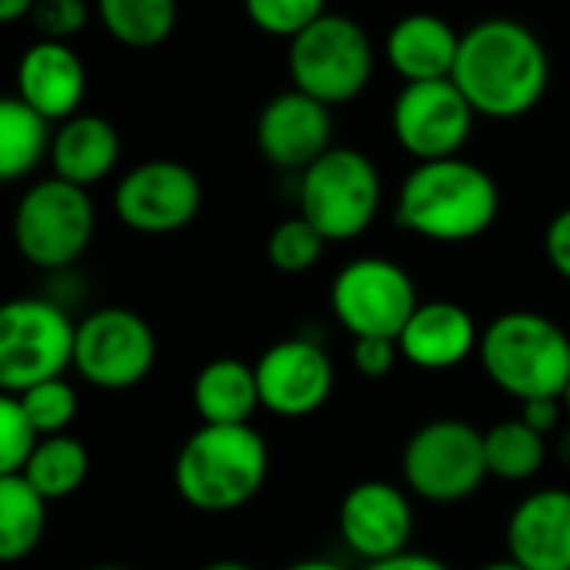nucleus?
I'll list each match as a JSON object with an SVG mask.
<instances>
[{
	"label": "nucleus",
	"instance_id": "obj_20",
	"mask_svg": "<svg viewBox=\"0 0 570 570\" xmlns=\"http://www.w3.org/2000/svg\"><path fill=\"white\" fill-rule=\"evenodd\" d=\"M456 51H460V35L446 18L430 11L403 14L390 28L383 45L386 65L403 85L450 78L456 65Z\"/></svg>",
	"mask_w": 570,
	"mask_h": 570
},
{
	"label": "nucleus",
	"instance_id": "obj_21",
	"mask_svg": "<svg viewBox=\"0 0 570 570\" xmlns=\"http://www.w3.org/2000/svg\"><path fill=\"white\" fill-rule=\"evenodd\" d=\"M48 158H51L55 178L78 185V188H91L118 168L121 135L101 115H75L61 121V128L55 131Z\"/></svg>",
	"mask_w": 570,
	"mask_h": 570
},
{
	"label": "nucleus",
	"instance_id": "obj_8",
	"mask_svg": "<svg viewBox=\"0 0 570 570\" xmlns=\"http://www.w3.org/2000/svg\"><path fill=\"white\" fill-rule=\"evenodd\" d=\"M71 316L38 296L0 303V393L21 396L24 390L58 380L75 360Z\"/></svg>",
	"mask_w": 570,
	"mask_h": 570
},
{
	"label": "nucleus",
	"instance_id": "obj_16",
	"mask_svg": "<svg viewBox=\"0 0 570 570\" xmlns=\"http://www.w3.org/2000/svg\"><path fill=\"white\" fill-rule=\"evenodd\" d=\"M255 145L272 168L303 175L333 148V108L296 88L278 91L258 111Z\"/></svg>",
	"mask_w": 570,
	"mask_h": 570
},
{
	"label": "nucleus",
	"instance_id": "obj_13",
	"mask_svg": "<svg viewBox=\"0 0 570 570\" xmlns=\"http://www.w3.org/2000/svg\"><path fill=\"white\" fill-rule=\"evenodd\" d=\"M205 191L198 175L175 158H151L125 171L115 185V215L141 235H171L188 228L202 212Z\"/></svg>",
	"mask_w": 570,
	"mask_h": 570
},
{
	"label": "nucleus",
	"instance_id": "obj_33",
	"mask_svg": "<svg viewBox=\"0 0 570 570\" xmlns=\"http://www.w3.org/2000/svg\"><path fill=\"white\" fill-rule=\"evenodd\" d=\"M396 360H400L396 340H383V336L353 340V366L363 380H386L396 370Z\"/></svg>",
	"mask_w": 570,
	"mask_h": 570
},
{
	"label": "nucleus",
	"instance_id": "obj_19",
	"mask_svg": "<svg viewBox=\"0 0 570 570\" xmlns=\"http://www.w3.org/2000/svg\"><path fill=\"white\" fill-rule=\"evenodd\" d=\"M88 95V71L71 45L38 41L18 61V98L45 121H68L81 115Z\"/></svg>",
	"mask_w": 570,
	"mask_h": 570
},
{
	"label": "nucleus",
	"instance_id": "obj_17",
	"mask_svg": "<svg viewBox=\"0 0 570 570\" xmlns=\"http://www.w3.org/2000/svg\"><path fill=\"white\" fill-rule=\"evenodd\" d=\"M507 557L527 570H570V490L543 487L510 510Z\"/></svg>",
	"mask_w": 570,
	"mask_h": 570
},
{
	"label": "nucleus",
	"instance_id": "obj_32",
	"mask_svg": "<svg viewBox=\"0 0 570 570\" xmlns=\"http://www.w3.org/2000/svg\"><path fill=\"white\" fill-rule=\"evenodd\" d=\"M28 21L41 35V41L68 45L75 35H81L88 28L91 8L85 4V0H35Z\"/></svg>",
	"mask_w": 570,
	"mask_h": 570
},
{
	"label": "nucleus",
	"instance_id": "obj_26",
	"mask_svg": "<svg viewBox=\"0 0 570 570\" xmlns=\"http://www.w3.org/2000/svg\"><path fill=\"white\" fill-rule=\"evenodd\" d=\"M98 18L118 45L151 51L175 35L178 0H98Z\"/></svg>",
	"mask_w": 570,
	"mask_h": 570
},
{
	"label": "nucleus",
	"instance_id": "obj_18",
	"mask_svg": "<svg viewBox=\"0 0 570 570\" xmlns=\"http://www.w3.org/2000/svg\"><path fill=\"white\" fill-rule=\"evenodd\" d=\"M480 326L453 299L420 303L403 333L396 336L400 356L423 373H446L463 366L480 350Z\"/></svg>",
	"mask_w": 570,
	"mask_h": 570
},
{
	"label": "nucleus",
	"instance_id": "obj_37",
	"mask_svg": "<svg viewBox=\"0 0 570 570\" xmlns=\"http://www.w3.org/2000/svg\"><path fill=\"white\" fill-rule=\"evenodd\" d=\"M35 0H0V28L18 24L21 18H31Z\"/></svg>",
	"mask_w": 570,
	"mask_h": 570
},
{
	"label": "nucleus",
	"instance_id": "obj_38",
	"mask_svg": "<svg viewBox=\"0 0 570 570\" xmlns=\"http://www.w3.org/2000/svg\"><path fill=\"white\" fill-rule=\"evenodd\" d=\"M285 570H346V567H343V563H336V560H326V557H306V560L289 563Z\"/></svg>",
	"mask_w": 570,
	"mask_h": 570
},
{
	"label": "nucleus",
	"instance_id": "obj_5",
	"mask_svg": "<svg viewBox=\"0 0 570 570\" xmlns=\"http://www.w3.org/2000/svg\"><path fill=\"white\" fill-rule=\"evenodd\" d=\"M285 68H289L296 91L316 98L326 108H340L370 88L376 51L363 24L330 11L289 41Z\"/></svg>",
	"mask_w": 570,
	"mask_h": 570
},
{
	"label": "nucleus",
	"instance_id": "obj_24",
	"mask_svg": "<svg viewBox=\"0 0 570 570\" xmlns=\"http://www.w3.org/2000/svg\"><path fill=\"white\" fill-rule=\"evenodd\" d=\"M48 530V500L21 476H0V563H18L38 550Z\"/></svg>",
	"mask_w": 570,
	"mask_h": 570
},
{
	"label": "nucleus",
	"instance_id": "obj_39",
	"mask_svg": "<svg viewBox=\"0 0 570 570\" xmlns=\"http://www.w3.org/2000/svg\"><path fill=\"white\" fill-rule=\"evenodd\" d=\"M202 570H255V567L245 560H235V557H218V560H208Z\"/></svg>",
	"mask_w": 570,
	"mask_h": 570
},
{
	"label": "nucleus",
	"instance_id": "obj_28",
	"mask_svg": "<svg viewBox=\"0 0 570 570\" xmlns=\"http://www.w3.org/2000/svg\"><path fill=\"white\" fill-rule=\"evenodd\" d=\"M326 238L303 218H285L278 222L268 238H265V258L275 272L282 275H306L320 265L323 252H326Z\"/></svg>",
	"mask_w": 570,
	"mask_h": 570
},
{
	"label": "nucleus",
	"instance_id": "obj_15",
	"mask_svg": "<svg viewBox=\"0 0 570 570\" xmlns=\"http://www.w3.org/2000/svg\"><path fill=\"white\" fill-rule=\"evenodd\" d=\"M340 540L363 563L390 560L410 550L416 513L410 490L390 480H363L346 490L336 513Z\"/></svg>",
	"mask_w": 570,
	"mask_h": 570
},
{
	"label": "nucleus",
	"instance_id": "obj_6",
	"mask_svg": "<svg viewBox=\"0 0 570 570\" xmlns=\"http://www.w3.org/2000/svg\"><path fill=\"white\" fill-rule=\"evenodd\" d=\"M383 175L360 148L333 145L299 175V215L326 242L360 238L380 215Z\"/></svg>",
	"mask_w": 570,
	"mask_h": 570
},
{
	"label": "nucleus",
	"instance_id": "obj_2",
	"mask_svg": "<svg viewBox=\"0 0 570 570\" xmlns=\"http://www.w3.org/2000/svg\"><path fill=\"white\" fill-rule=\"evenodd\" d=\"M497 215L500 188L493 175L460 155L413 165L393 205V218L403 232L440 245H463L487 235Z\"/></svg>",
	"mask_w": 570,
	"mask_h": 570
},
{
	"label": "nucleus",
	"instance_id": "obj_1",
	"mask_svg": "<svg viewBox=\"0 0 570 570\" xmlns=\"http://www.w3.org/2000/svg\"><path fill=\"white\" fill-rule=\"evenodd\" d=\"M450 81L470 101L476 118L513 121L530 115L550 85L543 41L520 21L487 18L460 35Z\"/></svg>",
	"mask_w": 570,
	"mask_h": 570
},
{
	"label": "nucleus",
	"instance_id": "obj_3",
	"mask_svg": "<svg viewBox=\"0 0 570 570\" xmlns=\"http://www.w3.org/2000/svg\"><path fill=\"white\" fill-rule=\"evenodd\" d=\"M268 443L248 426H198L175 456V490L198 513H232L268 480Z\"/></svg>",
	"mask_w": 570,
	"mask_h": 570
},
{
	"label": "nucleus",
	"instance_id": "obj_25",
	"mask_svg": "<svg viewBox=\"0 0 570 570\" xmlns=\"http://www.w3.org/2000/svg\"><path fill=\"white\" fill-rule=\"evenodd\" d=\"M88 473H91L88 446L71 433H58V436H41L35 443L21 476L48 503H55V500H68L71 493H78L85 487Z\"/></svg>",
	"mask_w": 570,
	"mask_h": 570
},
{
	"label": "nucleus",
	"instance_id": "obj_7",
	"mask_svg": "<svg viewBox=\"0 0 570 570\" xmlns=\"http://www.w3.org/2000/svg\"><path fill=\"white\" fill-rule=\"evenodd\" d=\"M403 487L426 503H463L470 500L487 473L483 430L466 420L440 416L410 433L400 456Z\"/></svg>",
	"mask_w": 570,
	"mask_h": 570
},
{
	"label": "nucleus",
	"instance_id": "obj_35",
	"mask_svg": "<svg viewBox=\"0 0 570 570\" xmlns=\"http://www.w3.org/2000/svg\"><path fill=\"white\" fill-rule=\"evenodd\" d=\"M563 413H567V410H563L560 400H530V403H520V420H523L530 430H537L540 436L553 433V430L560 426Z\"/></svg>",
	"mask_w": 570,
	"mask_h": 570
},
{
	"label": "nucleus",
	"instance_id": "obj_22",
	"mask_svg": "<svg viewBox=\"0 0 570 570\" xmlns=\"http://www.w3.org/2000/svg\"><path fill=\"white\" fill-rule=\"evenodd\" d=\"M191 406L202 426H248L262 410L255 366L235 356H218L191 380Z\"/></svg>",
	"mask_w": 570,
	"mask_h": 570
},
{
	"label": "nucleus",
	"instance_id": "obj_42",
	"mask_svg": "<svg viewBox=\"0 0 570 570\" xmlns=\"http://www.w3.org/2000/svg\"><path fill=\"white\" fill-rule=\"evenodd\" d=\"M560 403H563V410H567V416H570V383H567V390H563Z\"/></svg>",
	"mask_w": 570,
	"mask_h": 570
},
{
	"label": "nucleus",
	"instance_id": "obj_4",
	"mask_svg": "<svg viewBox=\"0 0 570 570\" xmlns=\"http://www.w3.org/2000/svg\"><path fill=\"white\" fill-rule=\"evenodd\" d=\"M476 360L487 380L517 403L560 400L570 383V336L550 316L510 309L480 333Z\"/></svg>",
	"mask_w": 570,
	"mask_h": 570
},
{
	"label": "nucleus",
	"instance_id": "obj_11",
	"mask_svg": "<svg viewBox=\"0 0 570 570\" xmlns=\"http://www.w3.org/2000/svg\"><path fill=\"white\" fill-rule=\"evenodd\" d=\"M158 363V340L145 316L125 306L88 313L75 330V373L108 393L141 386Z\"/></svg>",
	"mask_w": 570,
	"mask_h": 570
},
{
	"label": "nucleus",
	"instance_id": "obj_23",
	"mask_svg": "<svg viewBox=\"0 0 570 570\" xmlns=\"http://www.w3.org/2000/svg\"><path fill=\"white\" fill-rule=\"evenodd\" d=\"M51 121L18 95H0V185L28 178L51 155Z\"/></svg>",
	"mask_w": 570,
	"mask_h": 570
},
{
	"label": "nucleus",
	"instance_id": "obj_10",
	"mask_svg": "<svg viewBox=\"0 0 570 570\" xmlns=\"http://www.w3.org/2000/svg\"><path fill=\"white\" fill-rule=\"evenodd\" d=\"M330 306L336 323L353 340H396L416 313L420 296L413 275L400 262L383 255H360L336 272L330 285Z\"/></svg>",
	"mask_w": 570,
	"mask_h": 570
},
{
	"label": "nucleus",
	"instance_id": "obj_12",
	"mask_svg": "<svg viewBox=\"0 0 570 570\" xmlns=\"http://www.w3.org/2000/svg\"><path fill=\"white\" fill-rule=\"evenodd\" d=\"M473 121L476 111L450 78L403 85L390 111L393 138L416 165L456 158L473 135Z\"/></svg>",
	"mask_w": 570,
	"mask_h": 570
},
{
	"label": "nucleus",
	"instance_id": "obj_36",
	"mask_svg": "<svg viewBox=\"0 0 570 570\" xmlns=\"http://www.w3.org/2000/svg\"><path fill=\"white\" fill-rule=\"evenodd\" d=\"M363 570H453L446 560L433 557V553H423V550H403L390 560H380V563H366Z\"/></svg>",
	"mask_w": 570,
	"mask_h": 570
},
{
	"label": "nucleus",
	"instance_id": "obj_27",
	"mask_svg": "<svg viewBox=\"0 0 570 570\" xmlns=\"http://www.w3.org/2000/svg\"><path fill=\"white\" fill-rule=\"evenodd\" d=\"M487 473L503 483H527L547 463V436L530 430L520 416L500 420L483 430Z\"/></svg>",
	"mask_w": 570,
	"mask_h": 570
},
{
	"label": "nucleus",
	"instance_id": "obj_30",
	"mask_svg": "<svg viewBox=\"0 0 570 570\" xmlns=\"http://www.w3.org/2000/svg\"><path fill=\"white\" fill-rule=\"evenodd\" d=\"M330 0H242L245 18L268 38L293 41L306 28H313L323 14H330Z\"/></svg>",
	"mask_w": 570,
	"mask_h": 570
},
{
	"label": "nucleus",
	"instance_id": "obj_9",
	"mask_svg": "<svg viewBox=\"0 0 570 570\" xmlns=\"http://www.w3.org/2000/svg\"><path fill=\"white\" fill-rule=\"evenodd\" d=\"M95 202L88 188L61 178L35 181L14 208V245L24 262L45 272L75 265L95 238Z\"/></svg>",
	"mask_w": 570,
	"mask_h": 570
},
{
	"label": "nucleus",
	"instance_id": "obj_31",
	"mask_svg": "<svg viewBox=\"0 0 570 570\" xmlns=\"http://www.w3.org/2000/svg\"><path fill=\"white\" fill-rule=\"evenodd\" d=\"M35 443H38V433L31 430L21 410V400L11 393H0V476L24 473Z\"/></svg>",
	"mask_w": 570,
	"mask_h": 570
},
{
	"label": "nucleus",
	"instance_id": "obj_41",
	"mask_svg": "<svg viewBox=\"0 0 570 570\" xmlns=\"http://www.w3.org/2000/svg\"><path fill=\"white\" fill-rule=\"evenodd\" d=\"M91 570H131V567H125V563H98Z\"/></svg>",
	"mask_w": 570,
	"mask_h": 570
},
{
	"label": "nucleus",
	"instance_id": "obj_34",
	"mask_svg": "<svg viewBox=\"0 0 570 570\" xmlns=\"http://www.w3.org/2000/svg\"><path fill=\"white\" fill-rule=\"evenodd\" d=\"M543 255L550 262V268L557 272V278H563L570 285V205L560 208L547 228H543Z\"/></svg>",
	"mask_w": 570,
	"mask_h": 570
},
{
	"label": "nucleus",
	"instance_id": "obj_40",
	"mask_svg": "<svg viewBox=\"0 0 570 570\" xmlns=\"http://www.w3.org/2000/svg\"><path fill=\"white\" fill-rule=\"evenodd\" d=\"M476 570H527V567H520V563L510 560V557H500V560H490V563H483V567H476Z\"/></svg>",
	"mask_w": 570,
	"mask_h": 570
},
{
	"label": "nucleus",
	"instance_id": "obj_14",
	"mask_svg": "<svg viewBox=\"0 0 570 570\" xmlns=\"http://www.w3.org/2000/svg\"><path fill=\"white\" fill-rule=\"evenodd\" d=\"M262 410L282 420H306L320 413L336 390V366L330 353L306 340H278L255 363Z\"/></svg>",
	"mask_w": 570,
	"mask_h": 570
},
{
	"label": "nucleus",
	"instance_id": "obj_29",
	"mask_svg": "<svg viewBox=\"0 0 570 570\" xmlns=\"http://www.w3.org/2000/svg\"><path fill=\"white\" fill-rule=\"evenodd\" d=\"M18 400H21V410H24L31 430L38 433V440L68 433V426L78 420V390L65 376L38 383V386L24 390Z\"/></svg>",
	"mask_w": 570,
	"mask_h": 570
}]
</instances>
